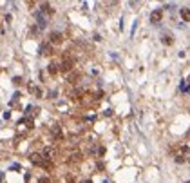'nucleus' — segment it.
Instances as JSON below:
<instances>
[{"instance_id":"nucleus-11","label":"nucleus","mask_w":190,"mask_h":183,"mask_svg":"<svg viewBox=\"0 0 190 183\" xmlns=\"http://www.w3.org/2000/svg\"><path fill=\"white\" fill-rule=\"evenodd\" d=\"M163 44L170 45V44H172V38H170V36H163Z\"/></svg>"},{"instance_id":"nucleus-8","label":"nucleus","mask_w":190,"mask_h":183,"mask_svg":"<svg viewBox=\"0 0 190 183\" xmlns=\"http://www.w3.org/2000/svg\"><path fill=\"white\" fill-rule=\"evenodd\" d=\"M42 13H45V15H53L54 11H53V7L49 6V4H42Z\"/></svg>"},{"instance_id":"nucleus-14","label":"nucleus","mask_w":190,"mask_h":183,"mask_svg":"<svg viewBox=\"0 0 190 183\" xmlns=\"http://www.w3.org/2000/svg\"><path fill=\"white\" fill-rule=\"evenodd\" d=\"M22 167H20V165H13V167H11V170H20Z\"/></svg>"},{"instance_id":"nucleus-15","label":"nucleus","mask_w":190,"mask_h":183,"mask_svg":"<svg viewBox=\"0 0 190 183\" xmlns=\"http://www.w3.org/2000/svg\"><path fill=\"white\" fill-rule=\"evenodd\" d=\"M40 183H49V180L47 178H42V180H40Z\"/></svg>"},{"instance_id":"nucleus-16","label":"nucleus","mask_w":190,"mask_h":183,"mask_svg":"<svg viewBox=\"0 0 190 183\" xmlns=\"http://www.w3.org/2000/svg\"><path fill=\"white\" fill-rule=\"evenodd\" d=\"M81 183H93V181H89V180H85V181H81Z\"/></svg>"},{"instance_id":"nucleus-10","label":"nucleus","mask_w":190,"mask_h":183,"mask_svg":"<svg viewBox=\"0 0 190 183\" xmlns=\"http://www.w3.org/2000/svg\"><path fill=\"white\" fill-rule=\"evenodd\" d=\"M179 151H181V154H188V145H181Z\"/></svg>"},{"instance_id":"nucleus-7","label":"nucleus","mask_w":190,"mask_h":183,"mask_svg":"<svg viewBox=\"0 0 190 183\" xmlns=\"http://www.w3.org/2000/svg\"><path fill=\"white\" fill-rule=\"evenodd\" d=\"M31 161L36 163V165H42V163H44V160H42V156H40V154H33V156H31Z\"/></svg>"},{"instance_id":"nucleus-9","label":"nucleus","mask_w":190,"mask_h":183,"mask_svg":"<svg viewBox=\"0 0 190 183\" xmlns=\"http://www.w3.org/2000/svg\"><path fill=\"white\" fill-rule=\"evenodd\" d=\"M47 71L51 73V74H56V71H58V69H56V65H54V64H51V65L47 67Z\"/></svg>"},{"instance_id":"nucleus-13","label":"nucleus","mask_w":190,"mask_h":183,"mask_svg":"<svg viewBox=\"0 0 190 183\" xmlns=\"http://www.w3.org/2000/svg\"><path fill=\"white\" fill-rule=\"evenodd\" d=\"M98 154L103 156V154H105V147H100V149H98Z\"/></svg>"},{"instance_id":"nucleus-4","label":"nucleus","mask_w":190,"mask_h":183,"mask_svg":"<svg viewBox=\"0 0 190 183\" xmlns=\"http://www.w3.org/2000/svg\"><path fill=\"white\" fill-rule=\"evenodd\" d=\"M49 53H51V44L44 42L42 45H40V54H49Z\"/></svg>"},{"instance_id":"nucleus-5","label":"nucleus","mask_w":190,"mask_h":183,"mask_svg":"<svg viewBox=\"0 0 190 183\" xmlns=\"http://www.w3.org/2000/svg\"><path fill=\"white\" fill-rule=\"evenodd\" d=\"M179 13H181V18H183L185 22H190V9H188V7H183V9H179Z\"/></svg>"},{"instance_id":"nucleus-2","label":"nucleus","mask_w":190,"mask_h":183,"mask_svg":"<svg viewBox=\"0 0 190 183\" xmlns=\"http://www.w3.org/2000/svg\"><path fill=\"white\" fill-rule=\"evenodd\" d=\"M35 16H36V20H38V27L44 29V27H45V16L42 15V11H36Z\"/></svg>"},{"instance_id":"nucleus-12","label":"nucleus","mask_w":190,"mask_h":183,"mask_svg":"<svg viewBox=\"0 0 190 183\" xmlns=\"http://www.w3.org/2000/svg\"><path fill=\"white\" fill-rule=\"evenodd\" d=\"M176 161H177V163H183L185 158H183V156H176Z\"/></svg>"},{"instance_id":"nucleus-1","label":"nucleus","mask_w":190,"mask_h":183,"mask_svg":"<svg viewBox=\"0 0 190 183\" xmlns=\"http://www.w3.org/2000/svg\"><path fill=\"white\" fill-rule=\"evenodd\" d=\"M161 16H163V9H154L150 13V24H159Z\"/></svg>"},{"instance_id":"nucleus-6","label":"nucleus","mask_w":190,"mask_h":183,"mask_svg":"<svg viewBox=\"0 0 190 183\" xmlns=\"http://www.w3.org/2000/svg\"><path fill=\"white\" fill-rule=\"evenodd\" d=\"M62 42V33H51V44H60Z\"/></svg>"},{"instance_id":"nucleus-3","label":"nucleus","mask_w":190,"mask_h":183,"mask_svg":"<svg viewBox=\"0 0 190 183\" xmlns=\"http://www.w3.org/2000/svg\"><path fill=\"white\" fill-rule=\"evenodd\" d=\"M72 65H74L72 58H65V60L62 62V69H63V71H69V69H72Z\"/></svg>"}]
</instances>
